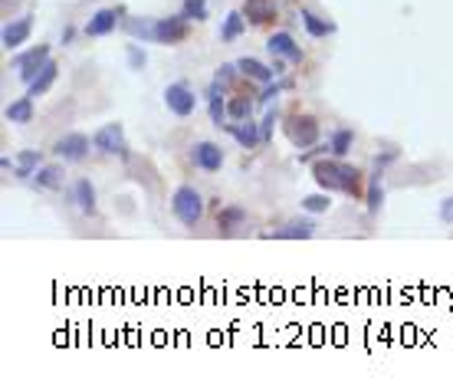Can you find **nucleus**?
<instances>
[{
	"label": "nucleus",
	"mask_w": 453,
	"mask_h": 391,
	"mask_svg": "<svg viewBox=\"0 0 453 391\" xmlns=\"http://www.w3.org/2000/svg\"><path fill=\"white\" fill-rule=\"evenodd\" d=\"M273 122H276V109H270V112H266V119H263V125H260V132H263V142L270 138V135H273Z\"/></svg>",
	"instance_id": "nucleus-35"
},
{
	"label": "nucleus",
	"mask_w": 453,
	"mask_h": 391,
	"mask_svg": "<svg viewBox=\"0 0 453 391\" xmlns=\"http://www.w3.org/2000/svg\"><path fill=\"white\" fill-rule=\"evenodd\" d=\"M339 178H342V194H351V198H361V172L351 168V164L339 162Z\"/></svg>",
	"instance_id": "nucleus-26"
},
{
	"label": "nucleus",
	"mask_w": 453,
	"mask_h": 391,
	"mask_svg": "<svg viewBox=\"0 0 453 391\" xmlns=\"http://www.w3.org/2000/svg\"><path fill=\"white\" fill-rule=\"evenodd\" d=\"M33 184L43 191H59L63 188V168L59 164H40V172L33 174Z\"/></svg>",
	"instance_id": "nucleus-23"
},
{
	"label": "nucleus",
	"mask_w": 453,
	"mask_h": 391,
	"mask_svg": "<svg viewBox=\"0 0 453 391\" xmlns=\"http://www.w3.org/2000/svg\"><path fill=\"white\" fill-rule=\"evenodd\" d=\"M266 49L273 53V56H279V59H289V63H302V49H299V43H296L289 33H273V37L266 40Z\"/></svg>",
	"instance_id": "nucleus-11"
},
{
	"label": "nucleus",
	"mask_w": 453,
	"mask_h": 391,
	"mask_svg": "<svg viewBox=\"0 0 453 391\" xmlns=\"http://www.w3.org/2000/svg\"><path fill=\"white\" fill-rule=\"evenodd\" d=\"M204 96H207V109H210V122L217 125V128H224V119H226V102H224V83H220V79H214V83H210L207 86V92H204Z\"/></svg>",
	"instance_id": "nucleus-15"
},
{
	"label": "nucleus",
	"mask_w": 453,
	"mask_h": 391,
	"mask_svg": "<svg viewBox=\"0 0 453 391\" xmlns=\"http://www.w3.org/2000/svg\"><path fill=\"white\" fill-rule=\"evenodd\" d=\"M312 178L325 188V191H342V178H339V162H319L312 164Z\"/></svg>",
	"instance_id": "nucleus-18"
},
{
	"label": "nucleus",
	"mask_w": 453,
	"mask_h": 391,
	"mask_svg": "<svg viewBox=\"0 0 453 391\" xmlns=\"http://www.w3.org/2000/svg\"><path fill=\"white\" fill-rule=\"evenodd\" d=\"M66 43H73V27L63 30V47H66Z\"/></svg>",
	"instance_id": "nucleus-37"
},
{
	"label": "nucleus",
	"mask_w": 453,
	"mask_h": 391,
	"mask_svg": "<svg viewBox=\"0 0 453 391\" xmlns=\"http://www.w3.org/2000/svg\"><path fill=\"white\" fill-rule=\"evenodd\" d=\"M191 20H184L178 13V17H132L125 20V30L132 33L135 40H142V43H161V47H174V43H184L191 33L188 27Z\"/></svg>",
	"instance_id": "nucleus-1"
},
{
	"label": "nucleus",
	"mask_w": 453,
	"mask_h": 391,
	"mask_svg": "<svg viewBox=\"0 0 453 391\" xmlns=\"http://www.w3.org/2000/svg\"><path fill=\"white\" fill-rule=\"evenodd\" d=\"M286 138L296 145V148H312L319 142V122L312 115H289L286 119Z\"/></svg>",
	"instance_id": "nucleus-4"
},
{
	"label": "nucleus",
	"mask_w": 453,
	"mask_h": 391,
	"mask_svg": "<svg viewBox=\"0 0 453 391\" xmlns=\"http://www.w3.org/2000/svg\"><path fill=\"white\" fill-rule=\"evenodd\" d=\"M56 76H59L56 59H49L47 66H43V69L37 73V76H33V83H27V92H30V96H47L49 86L56 83Z\"/></svg>",
	"instance_id": "nucleus-17"
},
{
	"label": "nucleus",
	"mask_w": 453,
	"mask_h": 391,
	"mask_svg": "<svg viewBox=\"0 0 453 391\" xmlns=\"http://www.w3.org/2000/svg\"><path fill=\"white\" fill-rule=\"evenodd\" d=\"M49 59H53V56H49V47H47V43H37V47L27 49L23 56L13 59V69H17V76L23 79V83H33V76L47 66Z\"/></svg>",
	"instance_id": "nucleus-6"
},
{
	"label": "nucleus",
	"mask_w": 453,
	"mask_h": 391,
	"mask_svg": "<svg viewBox=\"0 0 453 391\" xmlns=\"http://www.w3.org/2000/svg\"><path fill=\"white\" fill-rule=\"evenodd\" d=\"M89 138H85L83 132H69L63 135V138H56V145H53V152L63 158V162H83L85 155H89Z\"/></svg>",
	"instance_id": "nucleus-9"
},
{
	"label": "nucleus",
	"mask_w": 453,
	"mask_h": 391,
	"mask_svg": "<svg viewBox=\"0 0 453 391\" xmlns=\"http://www.w3.org/2000/svg\"><path fill=\"white\" fill-rule=\"evenodd\" d=\"M171 214L184 224V227H198L204 217V198L194 184H178L171 194Z\"/></svg>",
	"instance_id": "nucleus-2"
},
{
	"label": "nucleus",
	"mask_w": 453,
	"mask_h": 391,
	"mask_svg": "<svg viewBox=\"0 0 453 391\" xmlns=\"http://www.w3.org/2000/svg\"><path fill=\"white\" fill-rule=\"evenodd\" d=\"M236 73H240V69H236V63H224V66H217L214 79H220V83H230V79H234Z\"/></svg>",
	"instance_id": "nucleus-34"
},
{
	"label": "nucleus",
	"mask_w": 453,
	"mask_h": 391,
	"mask_svg": "<svg viewBox=\"0 0 453 391\" xmlns=\"http://www.w3.org/2000/svg\"><path fill=\"white\" fill-rule=\"evenodd\" d=\"M236 69H240V76L253 79V83H273V79H279L273 66H266V63H260L253 56H240L236 59Z\"/></svg>",
	"instance_id": "nucleus-14"
},
{
	"label": "nucleus",
	"mask_w": 453,
	"mask_h": 391,
	"mask_svg": "<svg viewBox=\"0 0 453 391\" xmlns=\"http://www.w3.org/2000/svg\"><path fill=\"white\" fill-rule=\"evenodd\" d=\"M4 119L7 122H13V125H27V122H33V96H20V99H13V102L4 109Z\"/></svg>",
	"instance_id": "nucleus-19"
},
{
	"label": "nucleus",
	"mask_w": 453,
	"mask_h": 391,
	"mask_svg": "<svg viewBox=\"0 0 453 391\" xmlns=\"http://www.w3.org/2000/svg\"><path fill=\"white\" fill-rule=\"evenodd\" d=\"M243 13L250 23H270V20H276V4L273 0H246Z\"/></svg>",
	"instance_id": "nucleus-22"
},
{
	"label": "nucleus",
	"mask_w": 453,
	"mask_h": 391,
	"mask_svg": "<svg viewBox=\"0 0 453 391\" xmlns=\"http://www.w3.org/2000/svg\"><path fill=\"white\" fill-rule=\"evenodd\" d=\"M181 17L184 20H207V0H184Z\"/></svg>",
	"instance_id": "nucleus-29"
},
{
	"label": "nucleus",
	"mask_w": 453,
	"mask_h": 391,
	"mask_svg": "<svg viewBox=\"0 0 453 391\" xmlns=\"http://www.w3.org/2000/svg\"><path fill=\"white\" fill-rule=\"evenodd\" d=\"M299 17H302V27H306V33H309V37L325 40V37H332V33H335V23H332V20H325V17H319V13H312V10H302Z\"/></svg>",
	"instance_id": "nucleus-20"
},
{
	"label": "nucleus",
	"mask_w": 453,
	"mask_h": 391,
	"mask_svg": "<svg viewBox=\"0 0 453 391\" xmlns=\"http://www.w3.org/2000/svg\"><path fill=\"white\" fill-rule=\"evenodd\" d=\"M125 17V7H102V10H95L92 17H89V23L83 27L85 37H109L119 23H122Z\"/></svg>",
	"instance_id": "nucleus-7"
},
{
	"label": "nucleus",
	"mask_w": 453,
	"mask_h": 391,
	"mask_svg": "<svg viewBox=\"0 0 453 391\" xmlns=\"http://www.w3.org/2000/svg\"><path fill=\"white\" fill-rule=\"evenodd\" d=\"M286 86H289L286 79H273V86L266 83V89H263V92H260V96H256V99H260V102H270V99H276V96H279V92H283Z\"/></svg>",
	"instance_id": "nucleus-31"
},
{
	"label": "nucleus",
	"mask_w": 453,
	"mask_h": 391,
	"mask_svg": "<svg viewBox=\"0 0 453 391\" xmlns=\"http://www.w3.org/2000/svg\"><path fill=\"white\" fill-rule=\"evenodd\" d=\"M164 105H168V112H174L178 119H188V115H194V109H198V96H194V89H191L188 83H171V86L164 89Z\"/></svg>",
	"instance_id": "nucleus-5"
},
{
	"label": "nucleus",
	"mask_w": 453,
	"mask_h": 391,
	"mask_svg": "<svg viewBox=\"0 0 453 391\" xmlns=\"http://www.w3.org/2000/svg\"><path fill=\"white\" fill-rule=\"evenodd\" d=\"M92 148L102 155H115V158H128V142H125V128L119 122L102 125L92 135Z\"/></svg>",
	"instance_id": "nucleus-3"
},
{
	"label": "nucleus",
	"mask_w": 453,
	"mask_h": 391,
	"mask_svg": "<svg viewBox=\"0 0 453 391\" xmlns=\"http://www.w3.org/2000/svg\"><path fill=\"white\" fill-rule=\"evenodd\" d=\"M145 63H148V56H145V49H138L135 43H128V66H132V69H142Z\"/></svg>",
	"instance_id": "nucleus-33"
},
{
	"label": "nucleus",
	"mask_w": 453,
	"mask_h": 391,
	"mask_svg": "<svg viewBox=\"0 0 453 391\" xmlns=\"http://www.w3.org/2000/svg\"><path fill=\"white\" fill-rule=\"evenodd\" d=\"M69 200H73L76 210L85 214V217H92L95 210H99V204H95V188L89 178H76L73 188H69Z\"/></svg>",
	"instance_id": "nucleus-10"
},
{
	"label": "nucleus",
	"mask_w": 453,
	"mask_h": 391,
	"mask_svg": "<svg viewBox=\"0 0 453 391\" xmlns=\"http://www.w3.org/2000/svg\"><path fill=\"white\" fill-rule=\"evenodd\" d=\"M40 164H43V155L33 152V148H23V152L17 155V162H13V174H17V178H33V174L40 172Z\"/></svg>",
	"instance_id": "nucleus-24"
},
{
	"label": "nucleus",
	"mask_w": 453,
	"mask_h": 391,
	"mask_svg": "<svg viewBox=\"0 0 453 391\" xmlns=\"http://www.w3.org/2000/svg\"><path fill=\"white\" fill-rule=\"evenodd\" d=\"M191 162H194V168H200V172L214 174L224 168V148H220L217 142H198L191 148Z\"/></svg>",
	"instance_id": "nucleus-8"
},
{
	"label": "nucleus",
	"mask_w": 453,
	"mask_h": 391,
	"mask_svg": "<svg viewBox=\"0 0 453 391\" xmlns=\"http://www.w3.org/2000/svg\"><path fill=\"white\" fill-rule=\"evenodd\" d=\"M246 30V13L243 10H230L224 17V27H220V43H234V40L243 37Z\"/></svg>",
	"instance_id": "nucleus-21"
},
{
	"label": "nucleus",
	"mask_w": 453,
	"mask_h": 391,
	"mask_svg": "<svg viewBox=\"0 0 453 391\" xmlns=\"http://www.w3.org/2000/svg\"><path fill=\"white\" fill-rule=\"evenodd\" d=\"M243 220H246L243 207H234V204H230V207H217V227L224 230V234H230L234 227H240Z\"/></svg>",
	"instance_id": "nucleus-27"
},
{
	"label": "nucleus",
	"mask_w": 453,
	"mask_h": 391,
	"mask_svg": "<svg viewBox=\"0 0 453 391\" xmlns=\"http://www.w3.org/2000/svg\"><path fill=\"white\" fill-rule=\"evenodd\" d=\"M30 30H33V17H17V20H10L7 27H4V33H0V40H4V47L7 49H17L23 47L30 40Z\"/></svg>",
	"instance_id": "nucleus-12"
},
{
	"label": "nucleus",
	"mask_w": 453,
	"mask_h": 391,
	"mask_svg": "<svg viewBox=\"0 0 453 391\" xmlns=\"http://www.w3.org/2000/svg\"><path fill=\"white\" fill-rule=\"evenodd\" d=\"M224 132H230L240 142V148H256V145L263 142V132L256 128V122H250V119H243V122H226Z\"/></svg>",
	"instance_id": "nucleus-13"
},
{
	"label": "nucleus",
	"mask_w": 453,
	"mask_h": 391,
	"mask_svg": "<svg viewBox=\"0 0 453 391\" xmlns=\"http://www.w3.org/2000/svg\"><path fill=\"white\" fill-rule=\"evenodd\" d=\"M302 207L309 210V214H325L332 207V198L329 194H309V198L302 200Z\"/></svg>",
	"instance_id": "nucleus-30"
},
{
	"label": "nucleus",
	"mask_w": 453,
	"mask_h": 391,
	"mask_svg": "<svg viewBox=\"0 0 453 391\" xmlns=\"http://www.w3.org/2000/svg\"><path fill=\"white\" fill-rule=\"evenodd\" d=\"M440 220H444V224H453V198L440 200Z\"/></svg>",
	"instance_id": "nucleus-36"
},
{
	"label": "nucleus",
	"mask_w": 453,
	"mask_h": 391,
	"mask_svg": "<svg viewBox=\"0 0 453 391\" xmlns=\"http://www.w3.org/2000/svg\"><path fill=\"white\" fill-rule=\"evenodd\" d=\"M381 200H385V188H381V178H375V181H371V191H368V210H378Z\"/></svg>",
	"instance_id": "nucleus-32"
},
{
	"label": "nucleus",
	"mask_w": 453,
	"mask_h": 391,
	"mask_svg": "<svg viewBox=\"0 0 453 391\" xmlns=\"http://www.w3.org/2000/svg\"><path fill=\"white\" fill-rule=\"evenodd\" d=\"M351 145H355V132H351V128H335V132L329 135V152L335 155V158H345V155L351 152Z\"/></svg>",
	"instance_id": "nucleus-25"
},
{
	"label": "nucleus",
	"mask_w": 453,
	"mask_h": 391,
	"mask_svg": "<svg viewBox=\"0 0 453 391\" xmlns=\"http://www.w3.org/2000/svg\"><path fill=\"white\" fill-rule=\"evenodd\" d=\"M250 112H253V99L246 96H236L226 102V115L234 119V122H243V119H250Z\"/></svg>",
	"instance_id": "nucleus-28"
},
{
	"label": "nucleus",
	"mask_w": 453,
	"mask_h": 391,
	"mask_svg": "<svg viewBox=\"0 0 453 391\" xmlns=\"http://www.w3.org/2000/svg\"><path fill=\"white\" fill-rule=\"evenodd\" d=\"M312 234H315V224H312L309 217H293L286 227H279L273 234L276 240H309Z\"/></svg>",
	"instance_id": "nucleus-16"
}]
</instances>
